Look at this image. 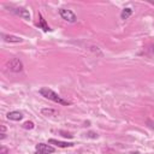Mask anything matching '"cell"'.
Returning <instances> with one entry per match:
<instances>
[{"label": "cell", "mask_w": 154, "mask_h": 154, "mask_svg": "<svg viewBox=\"0 0 154 154\" xmlns=\"http://www.w3.org/2000/svg\"><path fill=\"white\" fill-rule=\"evenodd\" d=\"M6 117H7V119H10V120L19 122V120H22L23 114H22V112H19V111H12V112H8Z\"/></svg>", "instance_id": "obj_8"}, {"label": "cell", "mask_w": 154, "mask_h": 154, "mask_svg": "<svg viewBox=\"0 0 154 154\" xmlns=\"http://www.w3.org/2000/svg\"><path fill=\"white\" fill-rule=\"evenodd\" d=\"M36 150H40V152H45V153H54L55 148L52 147L51 144H46V143H38L36 144Z\"/></svg>", "instance_id": "obj_6"}, {"label": "cell", "mask_w": 154, "mask_h": 154, "mask_svg": "<svg viewBox=\"0 0 154 154\" xmlns=\"http://www.w3.org/2000/svg\"><path fill=\"white\" fill-rule=\"evenodd\" d=\"M23 128L31 130V129H34V123H32V122H25V123L23 124Z\"/></svg>", "instance_id": "obj_12"}, {"label": "cell", "mask_w": 154, "mask_h": 154, "mask_svg": "<svg viewBox=\"0 0 154 154\" xmlns=\"http://www.w3.org/2000/svg\"><path fill=\"white\" fill-rule=\"evenodd\" d=\"M10 11L12 13H14L16 16H19L23 19H30V13L28 10L23 8V7H10Z\"/></svg>", "instance_id": "obj_4"}, {"label": "cell", "mask_w": 154, "mask_h": 154, "mask_svg": "<svg viewBox=\"0 0 154 154\" xmlns=\"http://www.w3.org/2000/svg\"><path fill=\"white\" fill-rule=\"evenodd\" d=\"M5 131H6V128H5V125H1V134H5Z\"/></svg>", "instance_id": "obj_14"}, {"label": "cell", "mask_w": 154, "mask_h": 154, "mask_svg": "<svg viewBox=\"0 0 154 154\" xmlns=\"http://www.w3.org/2000/svg\"><path fill=\"white\" fill-rule=\"evenodd\" d=\"M35 154H49V153H45V152H40V150H36Z\"/></svg>", "instance_id": "obj_15"}, {"label": "cell", "mask_w": 154, "mask_h": 154, "mask_svg": "<svg viewBox=\"0 0 154 154\" xmlns=\"http://www.w3.org/2000/svg\"><path fill=\"white\" fill-rule=\"evenodd\" d=\"M1 37L5 42H11V43H18V42H22L23 38L22 37H18V36H14V35H6V34H1Z\"/></svg>", "instance_id": "obj_7"}, {"label": "cell", "mask_w": 154, "mask_h": 154, "mask_svg": "<svg viewBox=\"0 0 154 154\" xmlns=\"http://www.w3.org/2000/svg\"><path fill=\"white\" fill-rule=\"evenodd\" d=\"M48 144H54L59 148H69V147H72L73 143L72 142H63V141H58V140H54V138H49L48 140Z\"/></svg>", "instance_id": "obj_5"}, {"label": "cell", "mask_w": 154, "mask_h": 154, "mask_svg": "<svg viewBox=\"0 0 154 154\" xmlns=\"http://www.w3.org/2000/svg\"><path fill=\"white\" fill-rule=\"evenodd\" d=\"M38 93H40L43 97H46V99H48V100H51V101H53V102H55V103H59V105H63V106H69V105H70V102H69L67 100H64L60 95H58L55 91H53L52 89H49V88H47V87L41 88V89L38 90Z\"/></svg>", "instance_id": "obj_1"}, {"label": "cell", "mask_w": 154, "mask_h": 154, "mask_svg": "<svg viewBox=\"0 0 154 154\" xmlns=\"http://www.w3.org/2000/svg\"><path fill=\"white\" fill-rule=\"evenodd\" d=\"M59 14H60V17H61L64 20H66V22H69V23H76V22H77V16H76L71 10L60 8V10H59Z\"/></svg>", "instance_id": "obj_2"}, {"label": "cell", "mask_w": 154, "mask_h": 154, "mask_svg": "<svg viewBox=\"0 0 154 154\" xmlns=\"http://www.w3.org/2000/svg\"><path fill=\"white\" fill-rule=\"evenodd\" d=\"M0 154H8V149H7L6 147L1 146V148H0Z\"/></svg>", "instance_id": "obj_13"}, {"label": "cell", "mask_w": 154, "mask_h": 154, "mask_svg": "<svg viewBox=\"0 0 154 154\" xmlns=\"http://www.w3.org/2000/svg\"><path fill=\"white\" fill-rule=\"evenodd\" d=\"M131 154H140V153H138V152H132Z\"/></svg>", "instance_id": "obj_16"}, {"label": "cell", "mask_w": 154, "mask_h": 154, "mask_svg": "<svg viewBox=\"0 0 154 154\" xmlns=\"http://www.w3.org/2000/svg\"><path fill=\"white\" fill-rule=\"evenodd\" d=\"M7 65H8V69H10L11 71H13V72H20V71L23 70V64H22V61H20L18 58L11 59Z\"/></svg>", "instance_id": "obj_3"}, {"label": "cell", "mask_w": 154, "mask_h": 154, "mask_svg": "<svg viewBox=\"0 0 154 154\" xmlns=\"http://www.w3.org/2000/svg\"><path fill=\"white\" fill-rule=\"evenodd\" d=\"M132 14V10L130 7H125L124 10H122V13H120V18L122 19H128L130 16Z\"/></svg>", "instance_id": "obj_10"}, {"label": "cell", "mask_w": 154, "mask_h": 154, "mask_svg": "<svg viewBox=\"0 0 154 154\" xmlns=\"http://www.w3.org/2000/svg\"><path fill=\"white\" fill-rule=\"evenodd\" d=\"M42 114H45V116H54V114H57V111H54V109H42Z\"/></svg>", "instance_id": "obj_11"}, {"label": "cell", "mask_w": 154, "mask_h": 154, "mask_svg": "<svg viewBox=\"0 0 154 154\" xmlns=\"http://www.w3.org/2000/svg\"><path fill=\"white\" fill-rule=\"evenodd\" d=\"M38 18H40V19H38V23L36 24V25L38 26V29H42L45 32L49 31V30H51V28L47 25V23H46V20L43 19V17H42V14H41V13L38 14Z\"/></svg>", "instance_id": "obj_9"}]
</instances>
